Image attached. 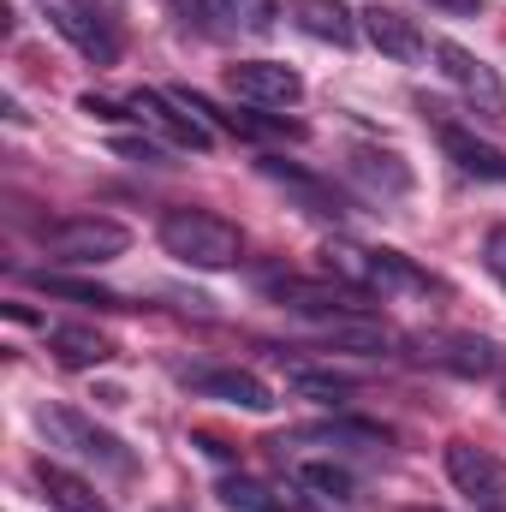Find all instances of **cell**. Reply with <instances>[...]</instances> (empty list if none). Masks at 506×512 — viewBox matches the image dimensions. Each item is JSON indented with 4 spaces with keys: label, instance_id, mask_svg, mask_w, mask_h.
<instances>
[{
    "label": "cell",
    "instance_id": "obj_1",
    "mask_svg": "<svg viewBox=\"0 0 506 512\" xmlns=\"http://www.w3.org/2000/svg\"><path fill=\"white\" fill-rule=\"evenodd\" d=\"M161 251L179 256L185 268H233L245 256V239L233 221L209 209H167L161 215Z\"/></svg>",
    "mask_w": 506,
    "mask_h": 512
},
{
    "label": "cell",
    "instance_id": "obj_2",
    "mask_svg": "<svg viewBox=\"0 0 506 512\" xmlns=\"http://www.w3.org/2000/svg\"><path fill=\"white\" fill-rule=\"evenodd\" d=\"M131 233L108 215H66V221H48L42 227V251L54 262H72V268H96V262H114L126 256Z\"/></svg>",
    "mask_w": 506,
    "mask_h": 512
},
{
    "label": "cell",
    "instance_id": "obj_3",
    "mask_svg": "<svg viewBox=\"0 0 506 512\" xmlns=\"http://www.w3.org/2000/svg\"><path fill=\"white\" fill-rule=\"evenodd\" d=\"M36 429H42V441H48V447H66V453H78V459H90V465H102V471H131L126 441H120V435H108V429H96L84 411L42 405V411H36Z\"/></svg>",
    "mask_w": 506,
    "mask_h": 512
},
{
    "label": "cell",
    "instance_id": "obj_4",
    "mask_svg": "<svg viewBox=\"0 0 506 512\" xmlns=\"http://www.w3.org/2000/svg\"><path fill=\"white\" fill-rule=\"evenodd\" d=\"M42 12H48V24H54L84 60H96V66H114V60H120V30L102 18L96 0H42Z\"/></svg>",
    "mask_w": 506,
    "mask_h": 512
},
{
    "label": "cell",
    "instance_id": "obj_5",
    "mask_svg": "<svg viewBox=\"0 0 506 512\" xmlns=\"http://www.w3.org/2000/svg\"><path fill=\"white\" fill-rule=\"evenodd\" d=\"M429 54H435V66H441V78L471 102V108H483V114H506V84L501 72L489 66V60H477L471 48H459V42H429Z\"/></svg>",
    "mask_w": 506,
    "mask_h": 512
},
{
    "label": "cell",
    "instance_id": "obj_6",
    "mask_svg": "<svg viewBox=\"0 0 506 512\" xmlns=\"http://www.w3.org/2000/svg\"><path fill=\"white\" fill-rule=\"evenodd\" d=\"M441 459H447V477H453V489L465 501H477V507H489V512L506 507V459H495L477 441H447Z\"/></svg>",
    "mask_w": 506,
    "mask_h": 512
},
{
    "label": "cell",
    "instance_id": "obj_7",
    "mask_svg": "<svg viewBox=\"0 0 506 512\" xmlns=\"http://www.w3.org/2000/svg\"><path fill=\"white\" fill-rule=\"evenodd\" d=\"M280 310H292V316H346V310H364L358 304V286H346V280H298V274H286V280H268L262 286Z\"/></svg>",
    "mask_w": 506,
    "mask_h": 512
},
{
    "label": "cell",
    "instance_id": "obj_8",
    "mask_svg": "<svg viewBox=\"0 0 506 512\" xmlns=\"http://www.w3.org/2000/svg\"><path fill=\"white\" fill-rule=\"evenodd\" d=\"M227 84H233V96L251 102V108H298V102H304V78H298L292 66H280V60H239V66L227 72Z\"/></svg>",
    "mask_w": 506,
    "mask_h": 512
},
{
    "label": "cell",
    "instance_id": "obj_9",
    "mask_svg": "<svg viewBox=\"0 0 506 512\" xmlns=\"http://www.w3.org/2000/svg\"><path fill=\"white\" fill-rule=\"evenodd\" d=\"M126 108H131V120H137V126L161 131L173 149H209V143H215V131L203 126L197 114H185L173 96H161V90H137Z\"/></svg>",
    "mask_w": 506,
    "mask_h": 512
},
{
    "label": "cell",
    "instance_id": "obj_10",
    "mask_svg": "<svg viewBox=\"0 0 506 512\" xmlns=\"http://www.w3.org/2000/svg\"><path fill=\"white\" fill-rule=\"evenodd\" d=\"M185 387L197 399H221V405H239V411H274V393L262 376L239 370V364H221V370H191Z\"/></svg>",
    "mask_w": 506,
    "mask_h": 512
},
{
    "label": "cell",
    "instance_id": "obj_11",
    "mask_svg": "<svg viewBox=\"0 0 506 512\" xmlns=\"http://www.w3.org/2000/svg\"><path fill=\"white\" fill-rule=\"evenodd\" d=\"M423 358L435 370H453V376H495L501 370V346L495 340H477V334H429L423 340Z\"/></svg>",
    "mask_w": 506,
    "mask_h": 512
},
{
    "label": "cell",
    "instance_id": "obj_12",
    "mask_svg": "<svg viewBox=\"0 0 506 512\" xmlns=\"http://www.w3.org/2000/svg\"><path fill=\"white\" fill-rule=\"evenodd\" d=\"M358 18H364V36L376 42L387 60L411 66V60H423V54H429V36H423L405 12H393V6H370V12H358Z\"/></svg>",
    "mask_w": 506,
    "mask_h": 512
},
{
    "label": "cell",
    "instance_id": "obj_13",
    "mask_svg": "<svg viewBox=\"0 0 506 512\" xmlns=\"http://www.w3.org/2000/svg\"><path fill=\"white\" fill-rule=\"evenodd\" d=\"M441 149H447V161H453L459 173H471V179H483V185H506V149L483 143L477 131L441 120Z\"/></svg>",
    "mask_w": 506,
    "mask_h": 512
},
{
    "label": "cell",
    "instance_id": "obj_14",
    "mask_svg": "<svg viewBox=\"0 0 506 512\" xmlns=\"http://www.w3.org/2000/svg\"><path fill=\"white\" fill-rule=\"evenodd\" d=\"M286 12H292V24H298L304 36H316V42H328V48H352L358 30H364V18L346 12L340 0H292Z\"/></svg>",
    "mask_w": 506,
    "mask_h": 512
},
{
    "label": "cell",
    "instance_id": "obj_15",
    "mask_svg": "<svg viewBox=\"0 0 506 512\" xmlns=\"http://www.w3.org/2000/svg\"><path fill=\"white\" fill-rule=\"evenodd\" d=\"M352 179L370 191V197H405L411 191V167L387 149H352Z\"/></svg>",
    "mask_w": 506,
    "mask_h": 512
},
{
    "label": "cell",
    "instance_id": "obj_16",
    "mask_svg": "<svg viewBox=\"0 0 506 512\" xmlns=\"http://www.w3.org/2000/svg\"><path fill=\"white\" fill-rule=\"evenodd\" d=\"M30 477L42 483V495H48L60 512H108V507H102V495H96L84 477H72V471H66V465H54V459H36V465H30Z\"/></svg>",
    "mask_w": 506,
    "mask_h": 512
},
{
    "label": "cell",
    "instance_id": "obj_17",
    "mask_svg": "<svg viewBox=\"0 0 506 512\" xmlns=\"http://www.w3.org/2000/svg\"><path fill=\"white\" fill-rule=\"evenodd\" d=\"M256 167H262V173H268L274 185H286V191H292V197L304 203V215H322V221H328V215H346V203H340V197H334V191H328L322 179L298 173L292 161H274V155H268V161H256Z\"/></svg>",
    "mask_w": 506,
    "mask_h": 512
},
{
    "label": "cell",
    "instance_id": "obj_18",
    "mask_svg": "<svg viewBox=\"0 0 506 512\" xmlns=\"http://www.w3.org/2000/svg\"><path fill=\"white\" fill-rule=\"evenodd\" d=\"M292 441H316V447H358V453H376V447H387V429H381V423H364V417H334V423H310V429H298Z\"/></svg>",
    "mask_w": 506,
    "mask_h": 512
},
{
    "label": "cell",
    "instance_id": "obj_19",
    "mask_svg": "<svg viewBox=\"0 0 506 512\" xmlns=\"http://www.w3.org/2000/svg\"><path fill=\"white\" fill-rule=\"evenodd\" d=\"M48 352H54L66 370H90V364H108V358H114V340H102L96 328L66 322V328H54V334H48Z\"/></svg>",
    "mask_w": 506,
    "mask_h": 512
},
{
    "label": "cell",
    "instance_id": "obj_20",
    "mask_svg": "<svg viewBox=\"0 0 506 512\" xmlns=\"http://www.w3.org/2000/svg\"><path fill=\"white\" fill-rule=\"evenodd\" d=\"M30 286H36V292H48V298H72V304H96V310H126V298H120V292L90 286V280H66V274H48V268H36V274H30Z\"/></svg>",
    "mask_w": 506,
    "mask_h": 512
},
{
    "label": "cell",
    "instance_id": "obj_21",
    "mask_svg": "<svg viewBox=\"0 0 506 512\" xmlns=\"http://www.w3.org/2000/svg\"><path fill=\"white\" fill-rule=\"evenodd\" d=\"M370 292H429V274L399 251H370Z\"/></svg>",
    "mask_w": 506,
    "mask_h": 512
},
{
    "label": "cell",
    "instance_id": "obj_22",
    "mask_svg": "<svg viewBox=\"0 0 506 512\" xmlns=\"http://www.w3.org/2000/svg\"><path fill=\"white\" fill-rule=\"evenodd\" d=\"M286 382H292V393H304V399L334 405V399H346V393L358 387V376H346V370H310V364H292V370H286Z\"/></svg>",
    "mask_w": 506,
    "mask_h": 512
},
{
    "label": "cell",
    "instance_id": "obj_23",
    "mask_svg": "<svg viewBox=\"0 0 506 512\" xmlns=\"http://www.w3.org/2000/svg\"><path fill=\"white\" fill-rule=\"evenodd\" d=\"M298 483H304V489H316L322 501H352V489H358V483H352V471H346V465H334V459H304V465H298Z\"/></svg>",
    "mask_w": 506,
    "mask_h": 512
},
{
    "label": "cell",
    "instance_id": "obj_24",
    "mask_svg": "<svg viewBox=\"0 0 506 512\" xmlns=\"http://www.w3.org/2000/svg\"><path fill=\"white\" fill-rule=\"evenodd\" d=\"M322 256H328V274H340L346 286L370 292V251H358V245H346V239H328Z\"/></svg>",
    "mask_w": 506,
    "mask_h": 512
},
{
    "label": "cell",
    "instance_id": "obj_25",
    "mask_svg": "<svg viewBox=\"0 0 506 512\" xmlns=\"http://www.w3.org/2000/svg\"><path fill=\"white\" fill-rule=\"evenodd\" d=\"M233 36H268L274 30V0H221Z\"/></svg>",
    "mask_w": 506,
    "mask_h": 512
},
{
    "label": "cell",
    "instance_id": "obj_26",
    "mask_svg": "<svg viewBox=\"0 0 506 512\" xmlns=\"http://www.w3.org/2000/svg\"><path fill=\"white\" fill-rule=\"evenodd\" d=\"M173 12L197 30V36H233V24H227V12H221V0H173Z\"/></svg>",
    "mask_w": 506,
    "mask_h": 512
},
{
    "label": "cell",
    "instance_id": "obj_27",
    "mask_svg": "<svg viewBox=\"0 0 506 512\" xmlns=\"http://www.w3.org/2000/svg\"><path fill=\"white\" fill-rule=\"evenodd\" d=\"M221 501L239 512H286V501L274 495V489H262V483H245V477H233V483H221Z\"/></svg>",
    "mask_w": 506,
    "mask_h": 512
},
{
    "label": "cell",
    "instance_id": "obj_28",
    "mask_svg": "<svg viewBox=\"0 0 506 512\" xmlns=\"http://www.w3.org/2000/svg\"><path fill=\"white\" fill-rule=\"evenodd\" d=\"M483 262L506 280V221H501V227H489V239H483Z\"/></svg>",
    "mask_w": 506,
    "mask_h": 512
},
{
    "label": "cell",
    "instance_id": "obj_29",
    "mask_svg": "<svg viewBox=\"0 0 506 512\" xmlns=\"http://www.w3.org/2000/svg\"><path fill=\"white\" fill-rule=\"evenodd\" d=\"M429 12H441V18H477L483 12V0H423Z\"/></svg>",
    "mask_w": 506,
    "mask_h": 512
},
{
    "label": "cell",
    "instance_id": "obj_30",
    "mask_svg": "<svg viewBox=\"0 0 506 512\" xmlns=\"http://www.w3.org/2000/svg\"><path fill=\"white\" fill-rule=\"evenodd\" d=\"M78 108L90 114V120H126L131 108H114V102H102V96H78Z\"/></svg>",
    "mask_w": 506,
    "mask_h": 512
},
{
    "label": "cell",
    "instance_id": "obj_31",
    "mask_svg": "<svg viewBox=\"0 0 506 512\" xmlns=\"http://www.w3.org/2000/svg\"><path fill=\"white\" fill-rule=\"evenodd\" d=\"M120 155H131V161H161L167 149H161V143H143V137H126V143H120Z\"/></svg>",
    "mask_w": 506,
    "mask_h": 512
},
{
    "label": "cell",
    "instance_id": "obj_32",
    "mask_svg": "<svg viewBox=\"0 0 506 512\" xmlns=\"http://www.w3.org/2000/svg\"><path fill=\"white\" fill-rule=\"evenodd\" d=\"M155 512H173V507H155Z\"/></svg>",
    "mask_w": 506,
    "mask_h": 512
}]
</instances>
